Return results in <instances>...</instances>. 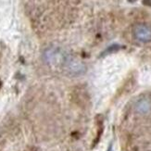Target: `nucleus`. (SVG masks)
Listing matches in <instances>:
<instances>
[{
  "label": "nucleus",
  "instance_id": "obj_1",
  "mask_svg": "<svg viewBox=\"0 0 151 151\" xmlns=\"http://www.w3.org/2000/svg\"><path fill=\"white\" fill-rule=\"evenodd\" d=\"M134 36L140 42L151 41V27L147 24H137L134 28Z\"/></svg>",
  "mask_w": 151,
  "mask_h": 151
},
{
  "label": "nucleus",
  "instance_id": "obj_2",
  "mask_svg": "<svg viewBox=\"0 0 151 151\" xmlns=\"http://www.w3.org/2000/svg\"><path fill=\"white\" fill-rule=\"evenodd\" d=\"M149 109V103L147 101L143 100L138 104V109L140 111H146Z\"/></svg>",
  "mask_w": 151,
  "mask_h": 151
}]
</instances>
